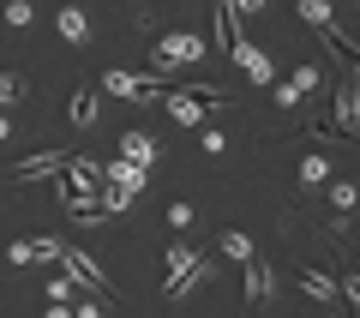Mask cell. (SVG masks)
I'll use <instances>...</instances> for the list:
<instances>
[{
    "label": "cell",
    "mask_w": 360,
    "mask_h": 318,
    "mask_svg": "<svg viewBox=\"0 0 360 318\" xmlns=\"http://www.w3.org/2000/svg\"><path fill=\"white\" fill-rule=\"evenodd\" d=\"M205 54H210V49H205V37H198V30H168V37L150 49V66H156V78H168L174 66H198Z\"/></svg>",
    "instance_id": "cell-1"
},
{
    "label": "cell",
    "mask_w": 360,
    "mask_h": 318,
    "mask_svg": "<svg viewBox=\"0 0 360 318\" xmlns=\"http://www.w3.org/2000/svg\"><path fill=\"white\" fill-rule=\"evenodd\" d=\"M60 265H66V276H72L78 288H90V294H103L108 306L120 300V294H115V282H108V270L96 265V258H90V253H84V246H78V241H60Z\"/></svg>",
    "instance_id": "cell-2"
},
{
    "label": "cell",
    "mask_w": 360,
    "mask_h": 318,
    "mask_svg": "<svg viewBox=\"0 0 360 318\" xmlns=\"http://www.w3.org/2000/svg\"><path fill=\"white\" fill-rule=\"evenodd\" d=\"M103 90H115V96H127V102H162V78H139V72H127V66H108L103 72Z\"/></svg>",
    "instance_id": "cell-3"
},
{
    "label": "cell",
    "mask_w": 360,
    "mask_h": 318,
    "mask_svg": "<svg viewBox=\"0 0 360 318\" xmlns=\"http://www.w3.org/2000/svg\"><path fill=\"white\" fill-rule=\"evenodd\" d=\"M66 156H72V151H37V156H25V163L6 168V186H37V180H54V174L66 168Z\"/></svg>",
    "instance_id": "cell-4"
},
{
    "label": "cell",
    "mask_w": 360,
    "mask_h": 318,
    "mask_svg": "<svg viewBox=\"0 0 360 318\" xmlns=\"http://www.w3.org/2000/svg\"><path fill=\"white\" fill-rule=\"evenodd\" d=\"M210 276H217V265H210L205 253H193V258H186V265H174V270H168L162 294H168V300H180V294H193V288H205Z\"/></svg>",
    "instance_id": "cell-5"
},
{
    "label": "cell",
    "mask_w": 360,
    "mask_h": 318,
    "mask_svg": "<svg viewBox=\"0 0 360 318\" xmlns=\"http://www.w3.org/2000/svg\"><path fill=\"white\" fill-rule=\"evenodd\" d=\"M229 54H234V66H240V72L252 78V84H276V66L264 61V49H252V42H234Z\"/></svg>",
    "instance_id": "cell-6"
},
{
    "label": "cell",
    "mask_w": 360,
    "mask_h": 318,
    "mask_svg": "<svg viewBox=\"0 0 360 318\" xmlns=\"http://www.w3.org/2000/svg\"><path fill=\"white\" fill-rule=\"evenodd\" d=\"M270 282H276V270H270L264 258H246V312H258V306L270 300Z\"/></svg>",
    "instance_id": "cell-7"
},
{
    "label": "cell",
    "mask_w": 360,
    "mask_h": 318,
    "mask_svg": "<svg viewBox=\"0 0 360 318\" xmlns=\"http://www.w3.org/2000/svg\"><path fill=\"white\" fill-rule=\"evenodd\" d=\"M162 102H168V115H174L180 127H205V102L193 96V84L186 90H162Z\"/></svg>",
    "instance_id": "cell-8"
},
{
    "label": "cell",
    "mask_w": 360,
    "mask_h": 318,
    "mask_svg": "<svg viewBox=\"0 0 360 318\" xmlns=\"http://www.w3.org/2000/svg\"><path fill=\"white\" fill-rule=\"evenodd\" d=\"M307 90H319V66H295V78H283V84H276V102H283V108H300V96H307Z\"/></svg>",
    "instance_id": "cell-9"
},
{
    "label": "cell",
    "mask_w": 360,
    "mask_h": 318,
    "mask_svg": "<svg viewBox=\"0 0 360 318\" xmlns=\"http://www.w3.org/2000/svg\"><path fill=\"white\" fill-rule=\"evenodd\" d=\"M354 120H360V108H354V84L330 90V127L342 132V139H354Z\"/></svg>",
    "instance_id": "cell-10"
},
{
    "label": "cell",
    "mask_w": 360,
    "mask_h": 318,
    "mask_svg": "<svg viewBox=\"0 0 360 318\" xmlns=\"http://www.w3.org/2000/svg\"><path fill=\"white\" fill-rule=\"evenodd\" d=\"M54 30H60L72 49H84V42H90V13H84V6H60V13H54Z\"/></svg>",
    "instance_id": "cell-11"
},
{
    "label": "cell",
    "mask_w": 360,
    "mask_h": 318,
    "mask_svg": "<svg viewBox=\"0 0 360 318\" xmlns=\"http://www.w3.org/2000/svg\"><path fill=\"white\" fill-rule=\"evenodd\" d=\"M120 156H127V163H139V168H150L156 156H162V144H156L150 132H120Z\"/></svg>",
    "instance_id": "cell-12"
},
{
    "label": "cell",
    "mask_w": 360,
    "mask_h": 318,
    "mask_svg": "<svg viewBox=\"0 0 360 318\" xmlns=\"http://www.w3.org/2000/svg\"><path fill=\"white\" fill-rule=\"evenodd\" d=\"M60 198H66V217L72 222H108V210H103L96 192H60Z\"/></svg>",
    "instance_id": "cell-13"
},
{
    "label": "cell",
    "mask_w": 360,
    "mask_h": 318,
    "mask_svg": "<svg viewBox=\"0 0 360 318\" xmlns=\"http://www.w3.org/2000/svg\"><path fill=\"white\" fill-rule=\"evenodd\" d=\"M295 276H300V288H307L312 300H342V288H336V276H324V270H312V265H300Z\"/></svg>",
    "instance_id": "cell-14"
},
{
    "label": "cell",
    "mask_w": 360,
    "mask_h": 318,
    "mask_svg": "<svg viewBox=\"0 0 360 318\" xmlns=\"http://www.w3.org/2000/svg\"><path fill=\"white\" fill-rule=\"evenodd\" d=\"M72 127H78V132L96 127V90H90V84H78V90H72Z\"/></svg>",
    "instance_id": "cell-15"
},
{
    "label": "cell",
    "mask_w": 360,
    "mask_h": 318,
    "mask_svg": "<svg viewBox=\"0 0 360 318\" xmlns=\"http://www.w3.org/2000/svg\"><path fill=\"white\" fill-rule=\"evenodd\" d=\"M324 198H330L336 210H354V198H360V186H354V180H336V174H330V180H324Z\"/></svg>",
    "instance_id": "cell-16"
},
{
    "label": "cell",
    "mask_w": 360,
    "mask_h": 318,
    "mask_svg": "<svg viewBox=\"0 0 360 318\" xmlns=\"http://www.w3.org/2000/svg\"><path fill=\"white\" fill-rule=\"evenodd\" d=\"M324 180H330V156L312 151L307 163H300V186H324Z\"/></svg>",
    "instance_id": "cell-17"
},
{
    "label": "cell",
    "mask_w": 360,
    "mask_h": 318,
    "mask_svg": "<svg viewBox=\"0 0 360 318\" xmlns=\"http://www.w3.org/2000/svg\"><path fill=\"white\" fill-rule=\"evenodd\" d=\"M217 246H222V258H234V265H246V258H258V253H252V241H246L240 229H229V234H222Z\"/></svg>",
    "instance_id": "cell-18"
},
{
    "label": "cell",
    "mask_w": 360,
    "mask_h": 318,
    "mask_svg": "<svg viewBox=\"0 0 360 318\" xmlns=\"http://www.w3.org/2000/svg\"><path fill=\"white\" fill-rule=\"evenodd\" d=\"M193 222H198V204L193 198H174V204H168V229H174V234H186Z\"/></svg>",
    "instance_id": "cell-19"
},
{
    "label": "cell",
    "mask_w": 360,
    "mask_h": 318,
    "mask_svg": "<svg viewBox=\"0 0 360 318\" xmlns=\"http://www.w3.org/2000/svg\"><path fill=\"white\" fill-rule=\"evenodd\" d=\"M103 186H108V180H103ZM103 210H108V217L132 210V192H127V186H108V192H103Z\"/></svg>",
    "instance_id": "cell-20"
},
{
    "label": "cell",
    "mask_w": 360,
    "mask_h": 318,
    "mask_svg": "<svg viewBox=\"0 0 360 318\" xmlns=\"http://www.w3.org/2000/svg\"><path fill=\"white\" fill-rule=\"evenodd\" d=\"M30 18H37V6H30V0H6V25H13V30H25Z\"/></svg>",
    "instance_id": "cell-21"
},
{
    "label": "cell",
    "mask_w": 360,
    "mask_h": 318,
    "mask_svg": "<svg viewBox=\"0 0 360 318\" xmlns=\"http://www.w3.org/2000/svg\"><path fill=\"white\" fill-rule=\"evenodd\" d=\"M25 78H18V72H0V102H18V96H25Z\"/></svg>",
    "instance_id": "cell-22"
},
{
    "label": "cell",
    "mask_w": 360,
    "mask_h": 318,
    "mask_svg": "<svg viewBox=\"0 0 360 318\" xmlns=\"http://www.w3.org/2000/svg\"><path fill=\"white\" fill-rule=\"evenodd\" d=\"M30 253H37V258H60V234H37Z\"/></svg>",
    "instance_id": "cell-23"
},
{
    "label": "cell",
    "mask_w": 360,
    "mask_h": 318,
    "mask_svg": "<svg viewBox=\"0 0 360 318\" xmlns=\"http://www.w3.org/2000/svg\"><path fill=\"white\" fill-rule=\"evenodd\" d=\"M72 294H78V282H72V276H66V270H60V276L49 282V300H72Z\"/></svg>",
    "instance_id": "cell-24"
},
{
    "label": "cell",
    "mask_w": 360,
    "mask_h": 318,
    "mask_svg": "<svg viewBox=\"0 0 360 318\" xmlns=\"http://www.w3.org/2000/svg\"><path fill=\"white\" fill-rule=\"evenodd\" d=\"M6 265H37V253H30V241H13V246H6Z\"/></svg>",
    "instance_id": "cell-25"
},
{
    "label": "cell",
    "mask_w": 360,
    "mask_h": 318,
    "mask_svg": "<svg viewBox=\"0 0 360 318\" xmlns=\"http://www.w3.org/2000/svg\"><path fill=\"white\" fill-rule=\"evenodd\" d=\"M198 144H205V151H210V156H217V151H229V139H222V132H217V127H198Z\"/></svg>",
    "instance_id": "cell-26"
},
{
    "label": "cell",
    "mask_w": 360,
    "mask_h": 318,
    "mask_svg": "<svg viewBox=\"0 0 360 318\" xmlns=\"http://www.w3.org/2000/svg\"><path fill=\"white\" fill-rule=\"evenodd\" d=\"M49 318H72V306H66V300H49Z\"/></svg>",
    "instance_id": "cell-27"
},
{
    "label": "cell",
    "mask_w": 360,
    "mask_h": 318,
    "mask_svg": "<svg viewBox=\"0 0 360 318\" xmlns=\"http://www.w3.org/2000/svg\"><path fill=\"white\" fill-rule=\"evenodd\" d=\"M6 139H13V120H6V115H0V144H6Z\"/></svg>",
    "instance_id": "cell-28"
},
{
    "label": "cell",
    "mask_w": 360,
    "mask_h": 318,
    "mask_svg": "<svg viewBox=\"0 0 360 318\" xmlns=\"http://www.w3.org/2000/svg\"><path fill=\"white\" fill-rule=\"evenodd\" d=\"M127 6H139V0H127Z\"/></svg>",
    "instance_id": "cell-29"
}]
</instances>
